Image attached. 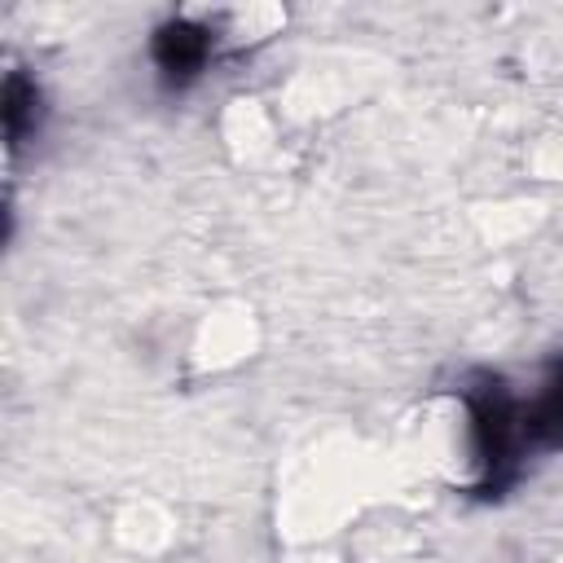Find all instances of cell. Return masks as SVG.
<instances>
[{
    "label": "cell",
    "instance_id": "6da1fadb",
    "mask_svg": "<svg viewBox=\"0 0 563 563\" xmlns=\"http://www.w3.org/2000/svg\"><path fill=\"white\" fill-rule=\"evenodd\" d=\"M220 31H216V18H198V13H176L172 22H163L154 31V66H158V79L167 88H189L216 57L220 48Z\"/></svg>",
    "mask_w": 563,
    "mask_h": 563
},
{
    "label": "cell",
    "instance_id": "7a4b0ae2",
    "mask_svg": "<svg viewBox=\"0 0 563 563\" xmlns=\"http://www.w3.org/2000/svg\"><path fill=\"white\" fill-rule=\"evenodd\" d=\"M523 427H528L532 449H559L563 444V361L554 365L541 396H532L523 405Z\"/></svg>",
    "mask_w": 563,
    "mask_h": 563
},
{
    "label": "cell",
    "instance_id": "3957f363",
    "mask_svg": "<svg viewBox=\"0 0 563 563\" xmlns=\"http://www.w3.org/2000/svg\"><path fill=\"white\" fill-rule=\"evenodd\" d=\"M40 114H44V97H40L35 79H26L22 70H9V79H4V136L13 150L40 132Z\"/></svg>",
    "mask_w": 563,
    "mask_h": 563
}]
</instances>
